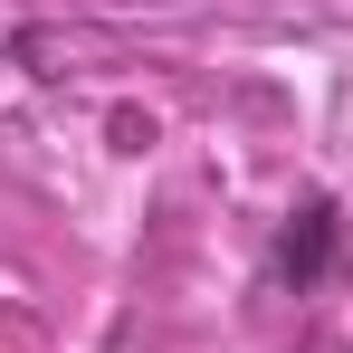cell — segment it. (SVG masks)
Wrapping results in <instances>:
<instances>
[{
    "label": "cell",
    "instance_id": "obj_1",
    "mask_svg": "<svg viewBox=\"0 0 353 353\" xmlns=\"http://www.w3.org/2000/svg\"><path fill=\"white\" fill-rule=\"evenodd\" d=\"M325 268H334V210L305 201V210L287 220V239H277V277H287V287H315Z\"/></svg>",
    "mask_w": 353,
    "mask_h": 353
}]
</instances>
